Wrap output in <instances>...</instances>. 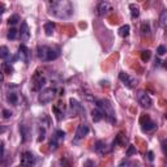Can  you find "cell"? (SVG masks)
I'll return each mask as SVG.
<instances>
[{
  "label": "cell",
  "mask_w": 167,
  "mask_h": 167,
  "mask_svg": "<svg viewBox=\"0 0 167 167\" xmlns=\"http://www.w3.org/2000/svg\"><path fill=\"white\" fill-rule=\"evenodd\" d=\"M51 13L62 20H67L73 15V5L71 0H56L51 7Z\"/></svg>",
  "instance_id": "1"
},
{
  "label": "cell",
  "mask_w": 167,
  "mask_h": 167,
  "mask_svg": "<svg viewBox=\"0 0 167 167\" xmlns=\"http://www.w3.org/2000/svg\"><path fill=\"white\" fill-rule=\"evenodd\" d=\"M95 103H97L98 109L102 111L103 118H106L111 124L116 123L115 110H114V107H112V105H111V102L109 99H98V101H95Z\"/></svg>",
  "instance_id": "2"
},
{
  "label": "cell",
  "mask_w": 167,
  "mask_h": 167,
  "mask_svg": "<svg viewBox=\"0 0 167 167\" xmlns=\"http://www.w3.org/2000/svg\"><path fill=\"white\" fill-rule=\"evenodd\" d=\"M38 58L42 62H52L59 58V50L52 49V47H49V46H39Z\"/></svg>",
  "instance_id": "3"
},
{
  "label": "cell",
  "mask_w": 167,
  "mask_h": 167,
  "mask_svg": "<svg viewBox=\"0 0 167 167\" xmlns=\"http://www.w3.org/2000/svg\"><path fill=\"white\" fill-rule=\"evenodd\" d=\"M55 95H56V89H54V88L43 89V90H41L38 94V102L41 105H47V103L52 102Z\"/></svg>",
  "instance_id": "4"
},
{
  "label": "cell",
  "mask_w": 167,
  "mask_h": 167,
  "mask_svg": "<svg viewBox=\"0 0 167 167\" xmlns=\"http://www.w3.org/2000/svg\"><path fill=\"white\" fill-rule=\"evenodd\" d=\"M137 99H139V103L141 105V107H144V109H150L153 105L152 98L149 97V94L144 90H140L137 93Z\"/></svg>",
  "instance_id": "5"
},
{
  "label": "cell",
  "mask_w": 167,
  "mask_h": 167,
  "mask_svg": "<svg viewBox=\"0 0 167 167\" xmlns=\"http://www.w3.org/2000/svg\"><path fill=\"white\" fill-rule=\"evenodd\" d=\"M19 58H20L25 64H29V63H30L32 52H30V50H29L25 45H21V46L19 47Z\"/></svg>",
  "instance_id": "6"
},
{
  "label": "cell",
  "mask_w": 167,
  "mask_h": 167,
  "mask_svg": "<svg viewBox=\"0 0 167 167\" xmlns=\"http://www.w3.org/2000/svg\"><path fill=\"white\" fill-rule=\"evenodd\" d=\"M119 79H120V81L124 82V85L127 86V88H129V89L135 88L136 84H137V81L133 79V77H131L129 75H127L125 72H120V73H119Z\"/></svg>",
  "instance_id": "7"
},
{
  "label": "cell",
  "mask_w": 167,
  "mask_h": 167,
  "mask_svg": "<svg viewBox=\"0 0 167 167\" xmlns=\"http://www.w3.org/2000/svg\"><path fill=\"white\" fill-rule=\"evenodd\" d=\"M35 163V157L32 152H24L21 154V165L22 166H33Z\"/></svg>",
  "instance_id": "8"
},
{
  "label": "cell",
  "mask_w": 167,
  "mask_h": 167,
  "mask_svg": "<svg viewBox=\"0 0 167 167\" xmlns=\"http://www.w3.org/2000/svg\"><path fill=\"white\" fill-rule=\"evenodd\" d=\"M156 128H157V124L154 123L149 116L142 118V120H141V129L144 131V132H150V131L156 129Z\"/></svg>",
  "instance_id": "9"
},
{
  "label": "cell",
  "mask_w": 167,
  "mask_h": 167,
  "mask_svg": "<svg viewBox=\"0 0 167 167\" xmlns=\"http://www.w3.org/2000/svg\"><path fill=\"white\" fill-rule=\"evenodd\" d=\"M89 133V127L86 124H80L79 125V128H77L76 131V135H75V142H79L80 140H82L84 137H85L86 135Z\"/></svg>",
  "instance_id": "10"
},
{
  "label": "cell",
  "mask_w": 167,
  "mask_h": 167,
  "mask_svg": "<svg viewBox=\"0 0 167 167\" xmlns=\"http://www.w3.org/2000/svg\"><path fill=\"white\" fill-rule=\"evenodd\" d=\"M20 38L21 41L25 43V42H28L29 39H30V30H29V26L26 21H22L21 22V29H20Z\"/></svg>",
  "instance_id": "11"
},
{
  "label": "cell",
  "mask_w": 167,
  "mask_h": 167,
  "mask_svg": "<svg viewBox=\"0 0 167 167\" xmlns=\"http://www.w3.org/2000/svg\"><path fill=\"white\" fill-rule=\"evenodd\" d=\"M33 90H35V92H38V90H41L42 88L45 86V84H46V79L43 76H39V75H35L34 76V81H33Z\"/></svg>",
  "instance_id": "12"
},
{
  "label": "cell",
  "mask_w": 167,
  "mask_h": 167,
  "mask_svg": "<svg viewBox=\"0 0 167 167\" xmlns=\"http://www.w3.org/2000/svg\"><path fill=\"white\" fill-rule=\"evenodd\" d=\"M69 109H71V114L72 115H77L79 112L82 110V107H81V105L77 102L76 99H69Z\"/></svg>",
  "instance_id": "13"
},
{
  "label": "cell",
  "mask_w": 167,
  "mask_h": 167,
  "mask_svg": "<svg viewBox=\"0 0 167 167\" xmlns=\"http://www.w3.org/2000/svg\"><path fill=\"white\" fill-rule=\"evenodd\" d=\"M109 11H110V5H109V3L102 2V3H101V4L98 5V8H97V13H98V16L103 17L105 15L109 13Z\"/></svg>",
  "instance_id": "14"
},
{
  "label": "cell",
  "mask_w": 167,
  "mask_h": 167,
  "mask_svg": "<svg viewBox=\"0 0 167 167\" xmlns=\"http://www.w3.org/2000/svg\"><path fill=\"white\" fill-rule=\"evenodd\" d=\"M95 150H97L101 156H103V154H106L107 152H109V148H107V145H106V142H103V141H97L95 142Z\"/></svg>",
  "instance_id": "15"
},
{
  "label": "cell",
  "mask_w": 167,
  "mask_h": 167,
  "mask_svg": "<svg viewBox=\"0 0 167 167\" xmlns=\"http://www.w3.org/2000/svg\"><path fill=\"white\" fill-rule=\"evenodd\" d=\"M20 133H21V136H22V140H21V141H22V142H26L29 135H30V131H29L28 125L20 124Z\"/></svg>",
  "instance_id": "16"
},
{
  "label": "cell",
  "mask_w": 167,
  "mask_h": 167,
  "mask_svg": "<svg viewBox=\"0 0 167 167\" xmlns=\"http://www.w3.org/2000/svg\"><path fill=\"white\" fill-rule=\"evenodd\" d=\"M92 118H93V120L97 123V122H101L103 119V114H102V111H101L98 107L97 109H94L93 111H92Z\"/></svg>",
  "instance_id": "17"
},
{
  "label": "cell",
  "mask_w": 167,
  "mask_h": 167,
  "mask_svg": "<svg viewBox=\"0 0 167 167\" xmlns=\"http://www.w3.org/2000/svg\"><path fill=\"white\" fill-rule=\"evenodd\" d=\"M129 29H131L129 25H123V26L118 30V34L120 35L122 38H127L128 35H129Z\"/></svg>",
  "instance_id": "18"
},
{
  "label": "cell",
  "mask_w": 167,
  "mask_h": 167,
  "mask_svg": "<svg viewBox=\"0 0 167 167\" xmlns=\"http://www.w3.org/2000/svg\"><path fill=\"white\" fill-rule=\"evenodd\" d=\"M54 29H55V24L54 22H46L45 24V32H46V35H52L54 34Z\"/></svg>",
  "instance_id": "19"
},
{
  "label": "cell",
  "mask_w": 167,
  "mask_h": 167,
  "mask_svg": "<svg viewBox=\"0 0 167 167\" xmlns=\"http://www.w3.org/2000/svg\"><path fill=\"white\" fill-rule=\"evenodd\" d=\"M7 99H8V102H9L11 105H17V102H19V95H17L16 93H13V92H11V93L8 94Z\"/></svg>",
  "instance_id": "20"
},
{
  "label": "cell",
  "mask_w": 167,
  "mask_h": 167,
  "mask_svg": "<svg viewBox=\"0 0 167 167\" xmlns=\"http://www.w3.org/2000/svg\"><path fill=\"white\" fill-rule=\"evenodd\" d=\"M9 58V50L7 46H0V59Z\"/></svg>",
  "instance_id": "21"
},
{
  "label": "cell",
  "mask_w": 167,
  "mask_h": 167,
  "mask_svg": "<svg viewBox=\"0 0 167 167\" xmlns=\"http://www.w3.org/2000/svg\"><path fill=\"white\" fill-rule=\"evenodd\" d=\"M166 24H167V11H163L161 13V19H159V25L162 29L166 28Z\"/></svg>",
  "instance_id": "22"
},
{
  "label": "cell",
  "mask_w": 167,
  "mask_h": 167,
  "mask_svg": "<svg viewBox=\"0 0 167 167\" xmlns=\"http://www.w3.org/2000/svg\"><path fill=\"white\" fill-rule=\"evenodd\" d=\"M131 16H132V19H137L140 16V9L135 4H131Z\"/></svg>",
  "instance_id": "23"
},
{
  "label": "cell",
  "mask_w": 167,
  "mask_h": 167,
  "mask_svg": "<svg viewBox=\"0 0 167 167\" xmlns=\"http://www.w3.org/2000/svg\"><path fill=\"white\" fill-rule=\"evenodd\" d=\"M17 35H19V32H17L15 28H12V29H9V32H8V34H7V38H8L9 41H15V39L17 38Z\"/></svg>",
  "instance_id": "24"
},
{
  "label": "cell",
  "mask_w": 167,
  "mask_h": 167,
  "mask_svg": "<svg viewBox=\"0 0 167 167\" xmlns=\"http://www.w3.org/2000/svg\"><path fill=\"white\" fill-rule=\"evenodd\" d=\"M59 142H60V140H59L58 137L54 135V136H52V139H51V142H50V146H51L52 150H56L58 146H59Z\"/></svg>",
  "instance_id": "25"
},
{
  "label": "cell",
  "mask_w": 167,
  "mask_h": 167,
  "mask_svg": "<svg viewBox=\"0 0 167 167\" xmlns=\"http://www.w3.org/2000/svg\"><path fill=\"white\" fill-rule=\"evenodd\" d=\"M141 33L144 35H150V26H149V24L144 22L141 25Z\"/></svg>",
  "instance_id": "26"
},
{
  "label": "cell",
  "mask_w": 167,
  "mask_h": 167,
  "mask_svg": "<svg viewBox=\"0 0 167 167\" xmlns=\"http://www.w3.org/2000/svg\"><path fill=\"white\" fill-rule=\"evenodd\" d=\"M150 56H152V52L149 50H145V51L141 52V60L142 62H148L149 59H150Z\"/></svg>",
  "instance_id": "27"
},
{
  "label": "cell",
  "mask_w": 167,
  "mask_h": 167,
  "mask_svg": "<svg viewBox=\"0 0 167 167\" xmlns=\"http://www.w3.org/2000/svg\"><path fill=\"white\" fill-rule=\"evenodd\" d=\"M19 21H20L19 16H17V15H13L12 17H9V20H8V24H9V25H16V24L19 22Z\"/></svg>",
  "instance_id": "28"
},
{
  "label": "cell",
  "mask_w": 167,
  "mask_h": 167,
  "mask_svg": "<svg viewBox=\"0 0 167 167\" xmlns=\"http://www.w3.org/2000/svg\"><path fill=\"white\" fill-rule=\"evenodd\" d=\"M136 153H137V149H136V146L131 145V146L128 148V150H127V157H131V156H133V154H136Z\"/></svg>",
  "instance_id": "29"
},
{
  "label": "cell",
  "mask_w": 167,
  "mask_h": 167,
  "mask_svg": "<svg viewBox=\"0 0 167 167\" xmlns=\"http://www.w3.org/2000/svg\"><path fill=\"white\" fill-rule=\"evenodd\" d=\"M55 136H56L60 141H63V140H64V137H65V132H64V131H62V129H58L56 132H55Z\"/></svg>",
  "instance_id": "30"
},
{
  "label": "cell",
  "mask_w": 167,
  "mask_h": 167,
  "mask_svg": "<svg viewBox=\"0 0 167 167\" xmlns=\"http://www.w3.org/2000/svg\"><path fill=\"white\" fill-rule=\"evenodd\" d=\"M3 68L7 71L8 73H12L13 72V68H12V65H11V63L9 62H5V63H3Z\"/></svg>",
  "instance_id": "31"
},
{
  "label": "cell",
  "mask_w": 167,
  "mask_h": 167,
  "mask_svg": "<svg viewBox=\"0 0 167 167\" xmlns=\"http://www.w3.org/2000/svg\"><path fill=\"white\" fill-rule=\"evenodd\" d=\"M46 139V129L45 128H41V131H39V137H38V141L41 142V141H43Z\"/></svg>",
  "instance_id": "32"
},
{
  "label": "cell",
  "mask_w": 167,
  "mask_h": 167,
  "mask_svg": "<svg viewBox=\"0 0 167 167\" xmlns=\"http://www.w3.org/2000/svg\"><path fill=\"white\" fill-rule=\"evenodd\" d=\"M157 54L159 56H163L165 54H166V47L163 46V45H161L159 47H158V50H157Z\"/></svg>",
  "instance_id": "33"
},
{
  "label": "cell",
  "mask_w": 167,
  "mask_h": 167,
  "mask_svg": "<svg viewBox=\"0 0 167 167\" xmlns=\"http://www.w3.org/2000/svg\"><path fill=\"white\" fill-rule=\"evenodd\" d=\"M3 115H4V118H5V119H8V118H11V116H12V112H11L9 110H3Z\"/></svg>",
  "instance_id": "34"
},
{
  "label": "cell",
  "mask_w": 167,
  "mask_h": 167,
  "mask_svg": "<svg viewBox=\"0 0 167 167\" xmlns=\"http://www.w3.org/2000/svg\"><path fill=\"white\" fill-rule=\"evenodd\" d=\"M148 159L150 161V162H153V161H154V153L153 152H148Z\"/></svg>",
  "instance_id": "35"
},
{
  "label": "cell",
  "mask_w": 167,
  "mask_h": 167,
  "mask_svg": "<svg viewBox=\"0 0 167 167\" xmlns=\"http://www.w3.org/2000/svg\"><path fill=\"white\" fill-rule=\"evenodd\" d=\"M166 146H167V140L165 139L162 141V150H163V154H166Z\"/></svg>",
  "instance_id": "36"
},
{
  "label": "cell",
  "mask_w": 167,
  "mask_h": 167,
  "mask_svg": "<svg viewBox=\"0 0 167 167\" xmlns=\"http://www.w3.org/2000/svg\"><path fill=\"white\" fill-rule=\"evenodd\" d=\"M124 165H125V166H129L131 162H129V161H122V162L119 163V166H124Z\"/></svg>",
  "instance_id": "37"
},
{
  "label": "cell",
  "mask_w": 167,
  "mask_h": 167,
  "mask_svg": "<svg viewBox=\"0 0 167 167\" xmlns=\"http://www.w3.org/2000/svg\"><path fill=\"white\" fill-rule=\"evenodd\" d=\"M4 12H5V7H4L3 4H0V15H3Z\"/></svg>",
  "instance_id": "38"
},
{
  "label": "cell",
  "mask_w": 167,
  "mask_h": 167,
  "mask_svg": "<svg viewBox=\"0 0 167 167\" xmlns=\"http://www.w3.org/2000/svg\"><path fill=\"white\" fill-rule=\"evenodd\" d=\"M4 81V75H3V71L0 69V82H3Z\"/></svg>",
  "instance_id": "39"
},
{
  "label": "cell",
  "mask_w": 167,
  "mask_h": 167,
  "mask_svg": "<svg viewBox=\"0 0 167 167\" xmlns=\"http://www.w3.org/2000/svg\"><path fill=\"white\" fill-rule=\"evenodd\" d=\"M4 131H5V128L3 127V125H2V124H0V133H3V132H4Z\"/></svg>",
  "instance_id": "40"
}]
</instances>
